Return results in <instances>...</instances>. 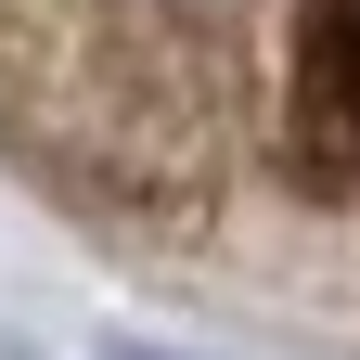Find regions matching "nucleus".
Instances as JSON below:
<instances>
[{"label": "nucleus", "instance_id": "nucleus-1", "mask_svg": "<svg viewBox=\"0 0 360 360\" xmlns=\"http://www.w3.org/2000/svg\"><path fill=\"white\" fill-rule=\"evenodd\" d=\"M0 142L52 193L167 206L219 167V65L180 0H0Z\"/></svg>", "mask_w": 360, "mask_h": 360}, {"label": "nucleus", "instance_id": "nucleus-2", "mask_svg": "<svg viewBox=\"0 0 360 360\" xmlns=\"http://www.w3.org/2000/svg\"><path fill=\"white\" fill-rule=\"evenodd\" d=\"M296 142L322 180L360 193V0H309L296 26Z\"/></svg>", "mask_w": 360, "mask_h": 360}]
</instances>
